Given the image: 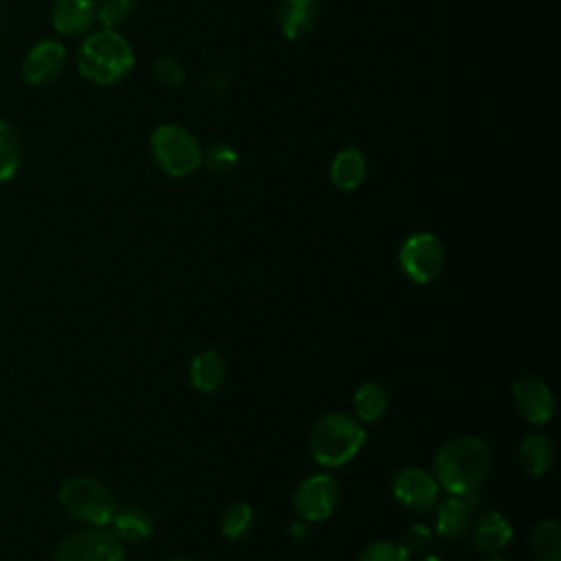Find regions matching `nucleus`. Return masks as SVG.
<instances>
[{
    "label": "nucleus",
    "instance_id": "nucleus-28",
    "mask_svg": "<svg viewBox=\"0 0 561 561\" xmlns=\"http://www.w3.org/2000/svg\"><path fill=\"white\" fill-rule=\"evenodd\" d=\"M153 75L164 83V85H180L184 79V68L180 66V61H175L173 57H160L153 64Z\"/></svg>",
    "mask_w": 561,
    "mask_h": 561
},
{
    "label": "nucleus",
    "instance_id": "nucleus-14",
    "mask_svg": "<svg viewBox=\"0 0 561 561\" xmlns=\"http://www.w3.org/2000/svg\"><path fill=\"white\" fill-rule=\"evenodd\" d=\"M318 0H280L278 22L287 39L307 37L318 22Z\"/></svg>",
    "mask_w": 561,
    "mask_h": 561
},
{
    "label": "nucleus",
    "instance_id": "nucleus-9",
    "mask_svg": "<svg viewBox=\"0 0 561 561\" xmlns=\"http://www.w3.org/2000/svg\"><path fill=\"white\" fill-rule=\"evenodd\" d=\"M66 64V48L57 39H42L33 44L22 61V77L31 85H46L55 81Z\"/></svg>",
    "mask_w": 561,
    "mask_h": 561
},
{
    "label": "nucleus",
    "instance_id": "nucleus-13",
    "mask_svg": "<svg viewBox=\"0 0 561 561\" xmlns=\"http://www.w3.org/2000/svg\"><path fill=\"white\" fill-rule=\"evenodd\" d=\"M434 517H436L434 524L440 537L458 539L471 528L473 502L462 495H449L438 504Z\"/></svg>",
    "mask_w": 561,
    "mask_h": 561
},
{
    "label": "nucleus",
    "instance_id": "nucleus-17",
    "mask_svg": "<svg viewBox=\"0 0 561 561\" xmlns=\"http://www.w3.org/2000/svg\"><path fill=\"white\" fill-rule=\"evenodd\" d=\"M112 522H114V535L121 541H129V543L149 539L153 533V526H156L151 513L145 508H138V506H129V508L114 513Z\"/></svg>",
    "mask_w": 561,
    "mask_h": 561
},
{
    "label": "nucleus",
    "instance_id": "nucleus-8",
    "mask_svg": "<svg viewBox=\"0 0 561 561\" xmlns=\"http://www.w3.org/2000/svg\"><path fill=\"white\" fill-rule=\"evenodd\" d=\"M340 500V489L335 480L327 473L309 476L300 482L294 493V508L305 522H322L327 519Z\"/></svg>",
    "mask_w": 561,
    "mask_h": 561
},
{
    "label": "nucleus",
    "instance_id": "nucleus-1",
    "mask_svg": "<svg viewBox=\"0 0 561 561\" xmlns=\"http://www.w3.org/2000/svg\"><path fill=\"white\" fill-rule=\"evenodd\" d=\"M491 469V451L478 436H458L447 440L436 458V482L451 495H476Z\"/></svg>",
    "mask_w": 561,
    "mask_h": 561
},
{
    "label": "nucleus",
    "instance_id": "nucleus-20",
    "mask_svg": "<svg viewBox=\"0 0 561 561\" xmlns=\"http://www.w3.org/2000/svg\"><path fill=\"white\" fill-rule=\"evenodd\" d=\"M22 164V140L18 131L0 118V182L11 180Z\"/></svg>",
    "mask_w": 561,
    "mask_h": 561
},
{
    "label": "nucleus",
    "instance_id": "nucleus-29",
    "mask_svg": "<svg viewBox=\"0 0 561 561\" xmlns=\"http://www.w3.org/2000/svg\"><path fill=\"white\" fill-rule=\"evenodd\" d=\"M419 561H443L440 557H434V554H423Z\"/></svg>",
    "mask_w": 561,
    "mask_h": 561
},
{
    "label": "nucleus",
    "instance_id": "nucleus-16",
    "mask_svg": "<svg viewBox=\"0 0 561 561\" xmlns=\"http://www.w3.org/2000/svg\"><path fill=\"white\" fill-rule=\"evenodd\" d=\"M366 180V158L359 149L346 147L331 162V182L340 191H355Z\"/></svg>",
    "mask_w": 561,
    "mask_h": 561
},
{
    "label": "nucleus",
    "instance_id": "nucleus-5",
    "mask_svg": "<svg viewBox=\"0 0 561 561\" xmlns=\"http://www.w3.org/2000/svg\"><path fill=\"white\" fill-rule=\"evenodd\" d=\"M151 156L171 178H184L202 164V147L191 131L180 125H160L149 138Z\"/></svg>",
    "mask_w": 561,
    "mask_h": 561
},
{
    "label": "nucleus",
    "instance_id": "nucleus-22",
    "mask_svg": "<svg viewBox=\"0 0 561 561\" xmlns=\"http://www.w3.org/2000/svg\"><path fill=\"white\" fill-rule=\"evenodd\" d=\"M533 552L537 561H561V528L557 519H543L533 533Z\"/></svg>",
    "mask_w": 561,
    "mask_h": 561
},
{
    "label": "nucleus",
    "instance_id": "nucleus-31",
    "mask_svg": "<svg viewBox=\"0 0 561 561\" xmlns=\"http://www.w3.org/2000/svg\"><path fill=\"white\" fill-rule=\"evenodd\" d=\"M171 561H193V559H171Z\"/></svg>",
    "mask_w": 561,
    "mask_h": 561
},
{
    "label": "nucleus",
    "instance_id": "nucleus-15",
    "mask_svg": "<svg viewBox=\"0 0 561 561\" xmlns=\"http://www.w3.org/2000/svg\"><path fill=\"white\" fill-rule=\"evenodd\" d=\"M513 537L511 522L500 511L480 515L473 524V546L484 554L500 552Z\"/></svg>",
    "mask_w": 561,
    "mask_h": 561
},
{
    "label": "nucleus",
    "instance_id": "nucleus-19",
    "mask_svg": "<svg viewBox=\"0 0 561 561\" xmlns=\"http://www.w3.org/2000/svg\"><path fill=\"white\" fill-rule=\"evenodd\" d=\"M519 460L524 465V469L530 473V476H543L550 467H552V460H554V449L550 445V440L541 434H528L524 440H522V447H519Z\"/></svg>",
    "mask_w": 561,
    "mask_h": 561
},
{
    "label": "nucleus",
    "instance_id": "nucleus-11",
    "mask_svg": "<svg viewBox=\"0 0 561 561\" xmlns=\"http://www.w3.org/2000/svg\"><path fill=\"white\" fill-rule=\"evenodd\" d=\"M513 399L522 416L533 425H541L550 421L554 412L552 390L539 377H519L513 383Z\"/></svg>",
    "mask_w": 561,
    "mask_h": 561
},
{
    "label": "nucleus",
    "instance_id": "nucleus-21",
    "mask_svg": "<svg viewBox=\"0 0 561 561\" xmlns=\"http://www.w3.org/2000/svg\"><path fill=\"white\" fill-rule=\"evenodd\" d=\"M353 405H355V412L362 421H377L381 419V414L386 412V405H388V394L386 390L375 383V381H368V383H362L357 390H355V397H353Z\"/></svg>",
    "mask_w": 561,
    "mask_h": 561
},
{
    "label": "nucleus",
    "instance_id": "nucleus-12",
    "mask_svg": "<svg viewBox=\"0 0 561 561\" xmlns=\"http://www.w3.org/2000/svg\"><path fill=\"white\" fill-rule=\"evenodd\" d=\"M96 20V0H55L53 26L59 35H81Z\"/></svg>",
    "mask_w": 561,
    "mask_h": 561
},
{
    "label": "nucleus",
    "instance_id": "nucleus-2",
    "mask_svg": "<svg viewBox=\"0 0 561 561\" xmlns=\"http://www.w3.org/2000/svg\"><path fill=\"white\" fill-rule=\"evenodd\" d=\"M77 66L88 81L96 85H112L131 70L134 50L121 33L114 28H101L83 39Z\"/></svg>",
    "mask_w": 561,
    "mask_h": 561
},
{
    "label": "nucleus",
    "instance_id": "nucleus-24",
    "mask_svg": "<svg viewBox=\"0 0 561 561\" xmlns=\"http://www.w3.org/2000/svg\"><path fill=\"white\" fill-rule=\"evenodd\" d=\"M202 162H206V167L217 173V175H224V173H230L237 162H239V156L237 151L226 145V142H215L206 149V153H202Z\"/></svg>",
    "mask_w": 561,
    "mask_h": 561
},
{
    "label": "nucleus",
    "instance_id": "nucleus-3",
    "mask_svg": "<svg viewBox=\"0 0 561 561\" xmlns=\"http://www.w3.org/2000/svg\"><path fill=\"white\" fill-rule=\"evenodd\" d=\"M366 434L362 425L342 412L324 414L311 430V456L324 467H340L348 462L364 445Z\"/></svg>",
    "mask_w": 561,
    "mask_h": 561
},
{
    "label": "nucleus",
    "instance_id": "nucleus-27",
    "mask_svg": "<svg viewBox=\"0 0 561 561\" xmlns=\"http://www.w3.org/2000/svg\"><path fill=\"white\" fill-rule=\"evenodd\" d=\"M403 550L412 557V554H425L427 548L432 546V530L423 524H412L405 535H403Z\"/></svg>",
    "mask_w": 561,
    "mask_h": 561
},
{
    "label": "nucleus",
    "instance_id": "nucleus-7",
    "mask_svg": "<svg viewBox=\"0 0 561 561\" xmlns=\"http://www.w3.org/2000/svg\"><path fill=\"white\" fill-rule=\"evenodd\" d=\"M445 263V248L432 232L410 234L399 250V265L414 283H430Z\"/></svg>",
    "mask_w": 561,
    "mask_h": 561
},
{
    "label": "nucleus",
    "instance_id": "nucleus-30",
    "mask_svg": "<svg viewBox=\"0 0 561 561\" xmlns=\"http://www.w3.org/2000/svg\"><path fill=\"white\" fill-rule=\"evenodd\" d=\"M482 561H506L504 557H495V554H489L486 559H482Z\"/></svg>",
    "mask_w": 561,
    "mask_h": 561
},
{
    "label": "nucleus",
    "instance_id": "nucleus-26",
    "mask_svg": "<svg viewBox=\"0 0 561 561\" xmlns=\"http://www.w3.org/2000/svg\"><path fill=\"white\" fill-rule=\"evenodd\" d=\"M359 561H410V554L401 543L394 541H373L359 554Z\"/></svg>",
    "mask_w": 561,
    "mask_h": 561
},
{
    "label": "nucleus",
    "instance_id": "nucleus-6",
    "mask_svg": "<svg viewBox=\"0 0 561 561\" xmlns=\"http://www.w3.org/2000/svg\"><path fill=\"white\" fill-rule=\"evenodd\" d=\"M53 561H125L123 541L103 526H92L66 535Z\"/></svg>",
    "mask_w": 561,
    "mask_h": 561
},
{
    "label": "nucleus",
    "instance_id": "nucleus-23",
    "mask_svg": "<svg viewBox=\"0 0 561 561\" xmlns=\"http://www.w3.org/2000/svg\"><path fill=\"white\" fill-rule=\"evenodd\" d=\"M252 522H254L252 506L243 504V502H237L221 515V533L228 539H239L252 528Z\"/></svg>",
    "mask_w": 561,
    "mask_h": 561
},
{
    "label": "nucleus",
    "instance_id": "nucleus-4",
    "mask_svg": "<svg viewBox=\"0 0 561 561\" xmlns=\"http://www.w3.org/2000/svg\"><path fill=\"white\" fill-rule=\"evenodd\" d=\"M61 508L75 519L90 526H105L116 513L114 493L94 478L75 476L59 489Z\"/></svg>",
    "mask_w": 561,
    "mask_h": 561
},
{
    "label": "nucleus",
    "instance_id": "nucleus-25",
    "mask_svg": "<svg viewBox=\"0 0 561 561\" xmlns=\"http://www.w3.org/2000/svg\"><path fill=\"white\" fill-rule=\"evenodd\" d=\"M131 0H96V18L105 28H114L123 24L131 15Z\"/></svg>",
    "mask_w": 561,
    "mask_h": 561
},
{
    "label": "nucleus",
    "instance_id": "nucleus-18",
    "mask_svg": "<svg viewBox=\"0 0 561 561\" xmlns=\"http://www.w3.org/2000/svg\"><path fill=\"white\" fill-rule=\"evenodd\" d=\"M224 375H226V364L217 351H204V353L195 355L191 362V368H188L191 383L199 392L217 390L224 381Z\"/></svg>",
    "mask_w": 561,
    "mask_h": 561
},
{
    "label": "nucleus",
    "instance_id": "nucleus-10",
    "mask_svg": "<svg viewBox=\"0 0 561 561\" xmlns=\"http://www.w3.org/2000/svg\"><path fill=\"white\" fill-rule=\"evenodd\" d=\"M392 493L410 511H427L438 500V482L423 469L405 467L394 476Z\"/></svg>",
    "mask_w": 561,
    "mask_h": 561
}]
</instances>
